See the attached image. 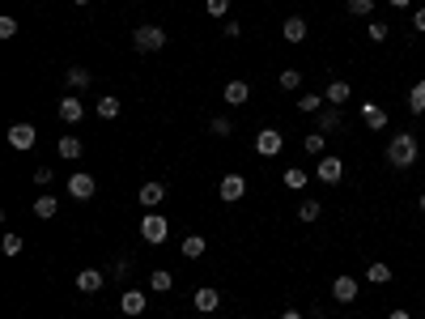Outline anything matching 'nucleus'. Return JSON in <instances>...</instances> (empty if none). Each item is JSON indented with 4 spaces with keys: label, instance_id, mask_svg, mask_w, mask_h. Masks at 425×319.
Segmentation results:
<instances>
[{
    "label": "nucleus",
    "instance_id": "obj_18",
    "mask_svg": "<svg viewBox=\"0 0 425 319\" xmlns=\"http://www.w3.org/2000/svg\"><path fill=\"white\" fill-rule=\"evenodd\" d=\"M307 30H311V26H307V17H285L281 39H285V43H302V39H307Z\"/></svg>",
    "mask_w": 425,
    "mask_h": 319
},
{
    "label": "nucleus",
    "instance_id": "obj_48",
    "mask_svg": "<svg viewBox=\"0 0 425 319\" xmlns=\"http://www.w3.org/2000/svg\"><path fill=\"white\" fill-rule=\"evenodd\" d=\"M421 307H425V294H421Z\"/></svg>",
    "mask_w": 425,
    "mask_h": 319
},
{
    "label": "nucleus",
    "instance_id": "obj_31",
    "mask_svg": "<svg viewBox=\"0 0 425 319\" xmlns=\"http://www.w3.org/2000/svg\"><path fill=\"white\" fill-rule=\"evenodd\" d=\"M209 132H213V136H221V141H226V136H234V124H230L226 115H213V119H209Z\"/></svg>",
    "mask_w": 425,
    "mask_h": 319
},
{
    "label": "nucleus",
    "instance_id": "obj_11",
    "mask_svg": "<svg viewBox=\"0 0 425 319\" xmlns=\"http://www.w3.org/2000/svg\"><path fill=\"white\" fill-rule=\"evenodd\" d=\"M344 128V115H340V107H323L319 115H315V132H323V136H328V132H340Z\"/></svg>",
    "mask_w": 425,
    "mask_h": 319
},
{
    "label": "nucleus",
    "instance_id": "obj_10",
    "mask_svg": "<svg viewBox=\"0 0 425 319\" xmlns=\"http://www.w3.org/2000/svg\"><path fill=\"white\" fill-rule=\"evenodd\" d=\"M34 141H39V128H34V124H13V128H9V145H13L17 154L34 150Z\"/></svg>",
    "mask_w": 425,
    "mask_h": 319
},
{
    "label": "nucleus",
    "instance_id": "obj_29",
    "mask_svg": "<svg viewBox=\"0 0 425 319\" xmlns=\"http://www.w3.org/2000/svg\"><path fill=\"white\" fill-rule=\"evenodd\" d=\"M366 281L370 285H387L391 281V264H366Z\"/></svg>",
    "mask_w": 425,
    "mask_h": 319
},
{
    "label": "nucleus",
    "instance_id": "obj_20",
    "mask_svg": "<svg viewBox=\"0 0 425 319\" xmlns=\"http://www.w3.org/2000/svg\"><path fill=\"white\" fill-rule=\"evenodd\" d=\"M81 154H85V145L72 136V132H64V136H60V158H64V162H77Z\"/></svg>",
    "mask_w": 425,
    "mask_h": 319
},
{
    "label": "nucleus",
    "instance_id": "obj_22",
    "mask_svg": "<svg viewBox=\"0 0 425 319\" xmlns=\"http://www.w3.org/2000/svg\"><path fill=\"white\" fill-rule=\"evenodd\" d=\"M205 251H209V238H205V234H187V238H183V256H187V260H200Z\"/></svg>",
    "mask_w": 425,
    "mask_h": 319
},
{
    "label": "nucleus",
    "instance_id": "obj_34",
    "mask_svg": "<svg viewBox=\"0 0 425 319\" xmlns=\"http://www.w3.org/2000/svg\"><path fill=\"white\" fill-rule=\"evenodd\" d=\"M323 141H328V136H323V132H311V136L302 141V150H307L311 158H323Z\"/></svg>",
    "mask_w": 425,
    "mask_h": 319
},
{
    "label": "nucleus",
    "instance_id": "obj_16",
    "mask_svg": "<svg viewBox=\"0 0 425 319\" xmlns=\"http://www.w3.org/2000/svg\"><path fill=\"white\" fill-rule=\"evenodd\" d=\"M221 98H226L230 107H242L247 98H251V85H247L242 77H234V81H226V90H221Z\"/></svg>",
    "mask_w": 425,
    "mask_h": 319
},
{
    "label": "nucleus",
    "instance_id": "obj_9",
    "mask_svg": "<svg viewBox=\"0 0 425 319\" xmlns=\"http://www.w3.org/2000/svg\"><path fill=\"white\" fill-rule=\"evenodd\" d=\"M136 200L149 209V213H158L162 209V200H166V183H158V179H149V183H141V192H136Z\"/></svg>",
    "mask_w": 425,
    "mask_h": 319
},
{
    "label": "nucleus",
    "instance_id": "obj_19",
    "mask_svg": "<svg viewBox=\"0 0 425 319\" xmlns=\"http://www.w3.org/2000/svg\"><path fill=\"white\" fill-rule=\"evenodd\" d=\"M323 98H328L332 107H344L349 98H353V85H349V81H328V90H323Z\"/></svg>",
    "mask_w": 425,
    "mask_h": 319
},
{
    "label": "nucleus",
    "instance_id": "obj_13",
    "mask_svg": "<svg viewBox=\"0 0 425 319\" xmlns=\"http://www.w3.org/2000/svg\"><path fill=\"white\" fill-rule=\"evenodd\" d=\"M191 302H196V311H200V315H213V311L221 307V294H217L213 285H200V289L191 294Z\"/></svg>",
    "mask_w": 425,
    "mask_h": 319
},
{
    "label": "nucleus",
    "instance_id": "obj_43",
    "mask_svg": "<svg viewBox=\"0 0 425 319\" xmlns=\"http://www.w3.org/2000/svg\"><path fill=\"white\" fill-rule=\"evenodd\" d=\"M387 319H413V315H408L404 307H395V311H387Z\"/></svg>",
    "mask_w": 425,
    "mask_h": 319
},
{
    "label": "nucleus",
    "instance_id": "obj_41",
    "mask_svg": "<svg viewBox=\"0 0 425 319\" xmlns=\"http://www.w3.org/2000/svg\"><path fill=\"white\" fill-rule=\"evenodd\" d=\"M221 34H226V39H238V34H242V26H238L234 17H226V21H221Z\"/></svg>",
    "mask_w": 425,
    "mask_h": 319
},
{
    "label": "nucleus",
    "instance_id": "obj_42",
    "mask_svg": "<svg viewBox=\"0 0 425 319\" xmlns=\"http://www.w3.org/2000/svg\"><path fill=\"white\" fill-rule=\"evenodd\" d=\"M413 30H417V34H425V5H421V9H413Z\"/></svg>",
    "mask_w": 425,
    "mask_h": 319
},
{
    "label": "nucleus",
    "instance_id": "obj_47",
    "mask_svg": "<svg viewBox=\"0 0 425 319\" xmlns=\"http://www.w3.org/2000/svg\"><path fill=\"white\" fill-rule=\"evenodd\" d=\"M72 5H90V0H72Z\"/></svg>",
    "mask_w": 425,
    "mask_h": 319
},
{
    "label": "nucleus",
    "instance_id": "obj_30",
    "mask_svg": "<svg viewBox=\"0 0 425 319\" xmlns=\"http://www.w3.org/2000/svg\"><path fill=\"white\" fill-rule=\"evenodd\" d=\"M408 111H413V115H425V81H413V90H408Z\"/></svg>",
    "mask_w": 425,
    "mask_h": 319
},
{
    "label": "nucleus",
    "instance_id": "obj_25",
    "mask_svg": "<svg viewBox=\"0 0 425 319\" xmlns=\"http://www.w3.org/2000/svg\"><path fill=\"white\" fill-rule=\"evenodd\" d=\"M56 213H60V200H56V196H39V200H34V217H43V222H52Z\"/></svg>",
    "mask_w": 425,
    "mask_h": 319
},
{
    "label": "nucleus",
    "instance_id": "obj_1",
    "mask_svg": "<svg viewBox=\"0 0 425 319\" xmlns=\"http://www.w3.org/2000/svg\"><path fill=\"white\" fill-rule=\"evenodd\" d=\"M417 154H421V145H417L413 132H395V136L387 141V162H391L395 170H413V166H417Z\"/></svg>",
    "mask_w": 425,
    "mask_h": 319
},
{
    "label": "nucleus",
    "instance_id": "obj_44",
    "mask_svg": "<svg viewBox=\"0 0 425 319\" xmlns=\"http://www.w3.org/2000/svg\"><path fill=\"white\" fill-rule=\"evenodd\" d=\"M387 5H391V9H408V5H413V0H387Z\"/></svg>",
    "mask_w": 425,
    "mask_h": 319
},
{
    "label": "nucleus",
    "instance_id": "obj_17",
    "mask_svg": "<svg viewBox=\"0 0 425 319\" xmlns=\"http://www.w3.org/2000/svg\"><path fill=\"white\" fill-rule=\"evenodd\" d=\"M103 285H107V277L98 273V268H81V273H77V289L81 294H98Z\"/></svg>",
    "mask_w": 425,
    "mask_h": 319
},
{
    "label": "nucleus",
    "instance_id": "obj_15",
    "mask_svg": "<svg viewBox=\"0 0 425 319\" xmlns=\"http://www.w3.org/2000/svg\"><path fill=\"white\" fill-rule=\"evenodd\" d=\"M145 302H149L145 289H123V294H119V311H123V315H141Z\"/></svg>",
    "mask_w": 425,
    "mask_h": 319
},
{
    "label": "nucleus",
    "instance_id": "obj_14",
    "mask_svg": "<svg viewBox=\"0 0 425 319\" xmlns=\"http://www.w3.org/2000/svg\"><path fill=\"white\" fill-rule=\"evenodd\" d=\"M362 124H366L370 132H383V128H387V111H383L379 103H362Z\"/></svg>",
    "mask_w": 425,
    "mask_h": 319
},
{
    "label": "nucleus",
    "instance_id": "obj_45",
    "mask_svg": "<svg viewBox=\"0 0 425 319\" xmlns=\"http://www.w3.org/2000/svg\"><path fill=\"white\" fill-rule=\"evenodd\" d=\"M281 319H302V311H293V307H289V311H281Z\"/></svg>",
    "mask_w": 425,
    "mask_h": 319
},
{
    "label": "nucleus",
    "instance_id": "obj_40",
    "mask_svg": "<svg viewBox=\"0 0 425 319\" xmlns=\"http://www.w3.org/2000/svg\"><path fill=\"white\" fill-rule=\"evenodd\" d=\"M52 179H56V170H52V166H39V170H34V183H39V187H47Z\"/></svg>",
    "mask_w": 425,
    "mask_h": 319
},
{
    "label": "nucleus",
    "instance_id": "obj_3",
    "mask_svg": "<svg viewBox=\"0 0 425 319\" xmlns=\"http://www.w3.org/2000/svg\"><path fill=\"white\" fill-rule=\"evenodd\" d=\"M141 238L149 243V247H158V243L170 238V222H166L162 213H145V217H141Z\"/></svg>",
    "mask_w": 425,
    "mask_h": 319
},
{
    "label": "nucleus",
    "instance_id": "obj_8",
    "mask_svg": "<svg viewBox=\"0 0 425 319\" xmlns=\"http://www.w3.org/2000/svg\"><path fill=\"white\" fill-rule=\"evenodd\" d=\"M217 196H221V200H226V205H238L242 196H247V179H242V175H234V170H230V175H226V179L217 183Z\"/></svg>",
    "mask_w": 425,
    "mask_h": 319
},
{
    "label": "nucleus",
    "instance_id": "obj_32",
    "mask_svg": "<svg viewBox=\"0 0 425 319\" xmlns=\"http://www.w3.org/2000/svg\"><path fill=\"white\" fill-rule=\"evenodd\" d=\"M21 247H26V243H21L17 230H9L5 238H0V251H5V256H21Z\"/></svg>",
    "mask_w": 425,
    "mask_h": 319
},
{
    "label": "nucleus",
    "instance_id": "obj_6",
    "mask_svg": "<svg viewBox=\"0 0 425 319\" xmlns=\"http://www.w3.org/2000/svg\"><path fill=\"white\" fill-rule=\"evenodd\" d=\"M64 192L72 196V200H94V192H98V183H94V175H85V170H77V175H68Z\"/></svg>",
    "mask_w": 425,
    "mask_h": 319
},
{
    "label": "nucleus",
    "instance_id": "obj_46",
    "mask_svg": "<svg viewBox=\"0 0 425 319\" xmlns=\"http://www.w3.org/2000/svg\"><path fill=\"white\" fill-rule=\"evenodd\" d=\"M417 209H421V213H425V192H421V200H417Z\"/></svg>",
    "mask_w": 425,
    "mask_h": 319
},
{
    "label": "nucleus",
    "instance_id": "obj_26",
    "mask_svg": "<svg viewBox=\"0 0 425 319\" xmlns=\"http://www.w3.org/2000/svg\"><path fill=\"white\" fill-rule=\"evenodd\" d=\"M323 205L315 200V196H307V200H298V222H319Z\"/></svg>",
    "mask_w": 425,
    "mask_h": 319
},
{
    "label": "nucleus",
    "instance_id": "obj_28",
    "mask_svg": "<svg viewBox=\"0 0 425 319\" xmlns=\"http://www.w3.org/2000/svg\"><path fill=\"white\" fill-rule=\"evenodd\" d=\"M323 107H328V98H323V94H302V98H298V111H307V115H319Z\"/></svg>",
    "mask_w": 425,
    "mask_h": 319
},
{
    "label": "nucleus",
    "instance_id": "obj_36",
    "mask_svg": "<svg viewBox=\"0 0 425 319\" xmlns=\"http://www.w3.org/2000/svg\"><path fill=\"white\" fill-rule=\"evenodd\" d=\"M277 81H281V90H302V72H298V68H285Z\"/></svg>",
    "mask_w": 425,
    "mask_h": 319
},
{
    "label": "nucleus",
    "instance_id": "obj_35",
    "mask_svg": "<svg viewBox=\"0 0 425 319\" xmlns=\"http://www.w3.org/2000/svg\"><path fill=\"white\" fill-rule=\"evenodd\" d=\"M344 9L353 13V17H370L374 13V0H344Z\"/></svg>",
    "mask_w": 425,
    "mask_h": 319
},
{
    "label": "nucleus",
    "instance_id": "obj_7",
    "mask_svg": "<svg viewBox=\"0 0 425 319\" xmlns=\"http://www.w3.org/2000/svg\"><path fill=\"white\" fill-rule=\"evenodd\" d=\"M357 294H362L357 277H349V273H340V277L332 281V302H340V307H349V302H357Z\"/></svg>",
    "mask_w": 425,
    "mask_h": 319
},
{
    "label": "nucleus",
    "instance_id": "obj_38",
    "mask_svg": "<svg viewBox=\"0 0 425 319\" xmlns=\"http://www.w3.org/2000/svg\"><path fill=\"white\" fill-rule=\"evenodd\" d=\"M111 273H115V281H128V273H132V260H128V256H119Z\"/></svg>",
    "mask_w": 425,
    "mask_h": 319
},
{
    "label": "nucleus",
    "instance_id": "obj_5",
    "mask_svg": "<svg viewBox=\"0 0 425 319\" xmlns=\"http://www.w3.org/2000/svg\"><path fill=\"white\" fill-rule=\"evenodd\" d=\"M281 150H285L281 128H260V132H256V154H260V158H277Z\"/></svg>",
    "mask_w": 425,
    "mask_h": 319
},
{
    "label": "nucleus",
    "instance_id": "obj_33",
    "mask_svg": "<svg viewBox=\"0 0 425 319\" xmlns=\"http://www.w3.org/2000/svg\"><path fill=\"white\" fill-rule=\"evenodd\" d=\"M366 34H370V43H387V21H379V17H374V21H366Z\"/></svg>",
    "mask_w": 425,
    "mask_h": 319
},
{
    "label": "nucleus",
    "instance_id": "obj_27",
    "mask_svg": "<svg viewBox=\"0 0 425 319\" xmlns=\"http://www.w3.org/2000/svg\"><path fill=\"white\" fill-rule=\"evenodd\" d=\"M94 85V77H90V68H81V64H72L68 68V90H90Z\"/></svg>",
    "mask_w": 425,
    "mask_h": 319
},
{
    "label": "nucleus",
    "instance_id": "obj_4",
    "mask_svg": "<svg viewBox=\"0 0 425 319\" xmlns=\"http://www.w3.org/2000/svg\"><path fill=\"white\" fill-rule=\"evenodd\" d=\"M315 179H319V183H328V187H336V183L344 179V158L323 154V158L315 162Z\"/></svg>",
    "mask_w": 425,
    "mask_h": 319
},
{
    "label": "nucleus",
    "instance_id": "obj_39",
    "mask_svg": "<svg viewBox=\"0 0 425 319\" xmlns=\"http://www.w3.org/2000/svg\"><path fill=\"white\" fill-rule=\"evenodd\" d=\"M13 34H17V17L5 13V17H0V39H13Z\"/></svg>",
    "mask_w": 425,
    "mask_h": 319
},
{
    "label": "nucleus",
    "instance_id": "obj_12",
    "mask_svg": "<svg viewBox=\"0 0 425 319\" xmlns=\"http://www.w3.org/2000/svg\"><path fill=\"white\" fill-rule=\"evenodd\" d=\"M60 119H64V124H81V119H85V103H81L77 94H64L60 98Z\"/></svg>",
    "mask_w": 425,
    "mask_h": 319
},
{
    "label": "nucleus",
    "instance_id": "obj_21",
    "mask_svg": "<svg viewBox=\"0 0 425 319\" xmlns=\"http://www.w3.org/2000/svg\"><path fill=\"white\" fill-rule=\"evenodd\" d=\"M281 183H285L289 192H302V187L311 183V175H307L302 166H285V175H281Z\"/></svg>",
    "mask_w": 425,
    "mask_h": 319
},
{
    "label": "nucleus",
    "instance_id": "obj_24",
    "mask_svg": "<svg viewBox=\"0 0 425 319\" xmlns=\"http://www.w3.org/2000/svg\"><path fill=\"white\" fill-rule=\"evenodd\" d=\"M149 289H154V294H170V289H174V277L166 273V268H154V273H149Z\"/></svg>",
    "mask_w": 425,
    "mask_h": 319
},
{
    "label": "nucleus",
    "instance_id": "obj_37",
    "mask_svg": "<svg viewBox=\"0 0 425 319\" xmlns=\"http://www.w3.org/2000/svg\"><path fill=\"white\" fill-rule=\"evenodd\" d=\"M205 13L209 17H230V0H205Z\"/></svg>",
    "mask_w": 425,
    "mask_h": 319
},
{
    "label": "nucleus",
    "instance_id": "obj_2",
    "mask_svg": "<svg viewBox=\"0 0 425 319\" xmlns=\"http://www.w3.org/2000/svg\"><path fill=\"white\" fill-rule=\"evenodd\" d=\"M166 43H170V34H166L162 26H149V21L132 30V52H136V56H154V52H162Z\"/></svg>",
    "mask_w": 425,
    "mask_h": 319
},
{
    "label": "nucleus",
    "instance_id": "obj_23",
    "mask_svg": "<svg viewBox=\"0 0 425 319\" xmlns=\"http://www.w3.org/2000/svg\"><path fill=\"white\" fill-rule=\"evenodd\" d=\"M94 111H98V119H115V115L123 111V103H119L115 94H103V98H98V107H94Z\"/></svg>",
    "mask_w": 425,
    "mask_h": 319
}]
</instances>
